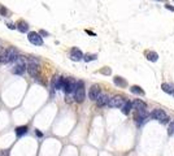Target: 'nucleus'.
<instances>
[{"label":"nucleus","instance_id":"4468645a","mask_svg":"<svg viewBox=\"0 0 174 156\" xmlns=\"http://www.w3.org/2000/svg\"><path fill=\"white\" fill-rule=\"evenodd\" d=\"M52 87L55 90H61L62 89V77H55L52 80Z\"/></svg>","mask_w":174,"mask_h":156},{"label":"nucleus","instance_id":"4be33fe9","mask_svg":"<svg viewBox=\"0 0 174 156\" xmlns=\"http://www.w3.org/2000/svg\"><path fill=\"white\" fill-rule=\"evenodd\" d=\"M26 133H27V126H18V128H16L17 136H22V135H25Z\"/></svg>","mask_w":174,"mask_h":156},{"label":"nucleus","instance_id":"0eeeda50","mask_svg":"<svg viewBox=\"0 0 174 156\" xmlns=\"http://www.w3.org/2000/svg\"><path fill=\"white\" fill-rule=\"evenodd\" d=\"M124 103H125L124 98L120 96V95H116V96L112 98V99L108 100V104H107V105H109L110 108H121Z\"/></svg>","mask_w":174,"mask_h":156},{"label":"nucleus","instance_id":"2eb2a0df","mask_svg":"<svg viewBox=\"0 0 174 156\" xmlns=\"http://www.w3.org/2000/svg\"><path fill=\"white\" fill-rule=\"evenodd\" d=\"M16 29L20 33H27L29 31V25H27V22H25V21H18Z\"/></svg>","mask_w":174,"mask_h":156},{"label":"nucleus","instance_id":"6ab92c4d","mask_svg":"<svg viewBox=\"0 0 174 156\" xmlns=\"http://www.w3.org/2000/svg\"><path fill=\"white\" fill-rule=\"evenodd\" d=\"M121 108H122V113H124V115H129L130 111H131V108H133V105H131V103H130V101H125Z\"/></svg>","mask_w":174,"mask_h":156},{"label":"nucleus","instance_id":"c756f323","mask_svg":"<svg viewBox=\"0 0 174 156\" xmlns=\"http://www.w3.org/2000/svg\"><path fill=\"white\" fill-rule=\"evenodd\" d=\"M173 125H174V124H173Z\"/></svg>","mask_w":174,"mask_h":156},{"label":"nucleus","instance_id":"6e6552de","mask_svg":"<svg viewBox=\"0 0 174 156\" xmlns=\"http://www.w3.org/2000/svg\"><path fill=\"white\" fill-rule=\"evenodd\" d=\"M7 55H8V61L14 62L18 57H20V52H18L17 48L9 47V48H7Z\"/></svg>","mask_w":174,"mask_h":156},{"label":"nucleus","instance_id":"a211bd4d","mask_svg":"<svg viewBox=\"0 0 174 156\" xmlns=\"http://www.w3.org/2000/svg\"><path fill=\"white\" fill-rule=\"evenodd\" d=\"M113 82H114V85H117L118 87H126V85H127V82L125 81V78H122V77H114Z\"/></svg>","mask_w":174,"mask_h":156},{"label":"nucleus","instance_id":"9b49d317","mask_svg":"<svg viewBox=\"0 0 174 156\" xmlns=\"http://www.w3.org/2000/svg\"><path fill=\"white\" fill-rule=\"evenodd\" d=\"M70 58L73 61H81L82 58H83V53H82L81 50H78V48H71L70 51Z\"/></svg>","mask_w":174,"mask_h":156},{"label":"nucleus","instance_id":"393cba45","mask_svg":"<svg viewBox=\"0 0 174 156\" xmlns=\"http://www.w3.org/2000/svg\"><path fill=\"white\" fill-rule=\"evenodd\" d=\"M101 73H104V74H110V69H109V68H105V69H101Z\"/></svg>","mask_w":174,"mask_h":156},{"label":"nucleus","instance_id":"bb28decb","mask_svg":"<svg viewBox=\"0 0 174 156\" xmlns=\"http://www.w3.org/2000/svg\"><path fill=\"white\" fill-rule=\"evenodd\" d=\"M39 34H40V35H46V37H48V33H47V31H44V30H40V33H39Z\"/></svg>","mask_w":174,"mask_h":156},{"label":"nucleus","instance_id":"c85d7f7f","mask_svg":"<svg viewBox=\"0 0 174 156\" xmlns=\"http://www.w3.org/2000/svg\"><path fill=\"white\" fill-rule=\"evenodd\" d=\"M35 133H37V135H38V136H43V134L40 133V131H39V130H37V131H35Z\"/></svg>","mask_w":174,"mask_h":156},{"label":"nucleus","instance_id":"ddd939ff","mask_svg":"<svg viewBox=\"0 0 174 156\" xmlns=\"http://www.w3.org/2000/svg\"><path fill=\"white\" fill-rule=\"evenodd\" d=\"M108 100H109V98L108 95H105V94H100L98 96V99H96V104H98V107H104V105H107L108 104Z\"/></svg>","mask_w":174,"mask_h":156},{"label":"nucleus","instance_id":"f8f14e48","mask_svg":"<svg viewBox=\"0 0 174 156\" xmlns=\"http://www.w3.org/2000/svg\"><path fill=\"white\" fill-rule=\"evenodd\" d=\"M131 105L134 107V109H137V111H146L147 109V104L144 103V101H142L141 99H135Z\"/></svg>","mask_w":174,"mask_h":156},{"label":"nucleus","instance_id":"aec40b11","mask_svg":"<svg viewBox=\"0 0 174 156\" xmlns=\"http://www.w3.org/2000/svg\"><path fill=\"white\" fill-rule=\"evenodd\" d=\"M130 91H131L133 94H135V95H141V96L144 95V91L142 90V87H139V86H131V87H130Z\"/></svg>","mask_w":174,"mask_h":156},{"label":"nucleus","instance_id":"412c9836","mask_svg":"<svg viewBox=\"0 0 174 156\" xmlns=\"http://www.w3.org/2000/svg\"><path fill=\"white\" fill-rule=\"evenodd\" d=\"M0 62L2 64H7L8 61V55H7V50H2L0 51Z\"/></svg>","mask_w":174,"mask_h":156},{"label":"nucleus","instance_id":"dca6fc26","mask_svg":"<svg viewBox=\"0 0 174 156\" xmlns=\"http://www.w3.org/2000/svg\"><path fill=\"white\" fill-rule=\"evenodd\" d=\"M161 89L164 92H166V94H170L174 96V86L173 85H169V83H162L161 85Z\"/></svg>","mask_w":174,"mask_h":156},{"label":"nucleus","instance_id":"f3484780","mask_svg":"<svg viewBox=\"0 0 174 156\" xmlns=\"http://www.w3.org/2000/svg\"><path fill=\"white\" fill-rule=\"evenodd\" d=\"M146 57H147V60L152 61V62H156V61L158 60V55H157L156 52H153V51L146 52Z\"/></svg>","mask_w":174,"mask_h":156},{"label":"nucleus","instance_id":"1a4fd4ad","mask_svg":"<svg viewBox=\"0 0 174 156\" xmlns=\"http://www.w3.org/2000/svg\"><path fill=\"white\" fill-rule=\"evenodd\" d=\"M147 117H148V115H147L146 111H137L135 112V116H134V120L138 125H142Z\"/></svg>","mask_w":174,"mask_h":156},{"label":"nucleus","instance_id":"f03ea898","mask_svg":"<svg viewBox=\"0 0 174 156\" xmlns=\"http://www.w3.org/2000/svg\"><path fill=\"white\" fill-rule=\"evenodd\" d=\"M25 72H26L25 61H23V58L18 57L17 60H16V65H14L13 69H12V73H13V74H16V76H22Z\"/></svg>","mask_w":174,"mask_h":156},{"label":"nucleus","instance_id":"9d476101","mask_svg":"<svg viewBox=\"0 0 174 156\" xmlns=\"http://www.w3.org/2000/svg\"><path fill=\"white\" fill-rule=\"evenodd\" d=\"M100 94H101V92H100V87L98 85H94V86H91V89L89 91V98H90L91 100H96Z\"/></svg>","mask_w":174,"mask_h":156},{"label":"nucleus","instance_id":"7ed1b4c3","mask_svg":"<svg viewBox=\"0 0 174 156\" xmlns=\"http://www.w3.org/2000/svg\"><path fill=\"white\" fill-rule=\"evenodd\" d=\"M149 117H151V119H153V120L161 121V122H168V120H169L168 115H166L162 109H153L151 113H149Z\"/></svg>","mask_w":174,"mask_h":156},{"label":"nucleus","instance_id":"20e7f679","mask_svg":"<svg viewBox=\"0 0 174 156\" xmlns=\"http://www.w3.org/2000/svg\"><path fill=\"white\" fill-rule=\"evenodd\" d=\"M75 89V82L70 78H62V90H64L66 94H71L74 92Z\"/></svg>","mask_w":174,"mask_h":156},{"label":"nucleus","instance_id":"b1692460","mask_svg":"<svg viewBox=\"0 0 174 156\" xmlns=\"http://www.w3.org/2000/svg\"><path fill=\"white\" fill-rule=\"evenodd\" d=\"M0 12H2L3 16H5L7 17V14H8V11H7V8H4L3 5H0Z\"/></svg>","mask_w":174,"mask_h":156},{"label":"nucleus","instance_id":"f257e3e1","mask_svg":"<svg viewBox=\"0 0 174 156\" xmlns=\"http://www.w3.org/2000/svg\"><path fill=\"white\" fill-rule=\"evenodd\" d=\"M85 98H86L85 83H83V81H78L75 83V89H74V99L77 103H83Z\"/></svg>","mask_w":174,"mask_h":156},{"label":"nucleus","instance_id":"cd10ccee","mask_svg":"<svg viewBox=\"0 0 174 156\" xmlns=\"http://www.w3.org/2000/svg\"><path fill=\"white\" fill-rule=\"evenodd\" d=\"M9 29H12V30H13V29H16V26H14V25H12V23H8V25H7Z\"/></svg>","mask_w":174,"mask_h":156},{"label":"nucleus","instance_id":"a878e982","mask_svg":"<svg viewBox=\"0 0 174 156\" xmlns=\"http://www.w3.org/2000/svg\"><path fill=\"white\" fill-rule=\"evenodd\" d=\"M165 8L168 9V11H172V12H174V7H172V5H165Z\"/></svg>","mask_w":174,"mask_h":156},{"label":"nucleus","instance_id":"423d86ee","mask_svg":"<svg viewBox=\"0 0 174 156\" xmlns=\"http://www.w3.org/2000/svg\"><path fill=\"white\" fill-rule=\"evenodd\" d=\"M26 70L29 72V74L34 78H38L39 77V64L38 62H29L26 65Z\"/></svg>","mask_w":174,"mask_h":156},{"label":"nucleus","instance_id":"5701e85b","mask_svg":"<svg viewBox=\"0 0 174 156\" xmlns=\"http://www.w3.org/2000/svg\"><path fill=\"white\" fill-rule=\"evenodd\" d=\"M96 55H86V56H83V60L86 61V62H89V61H92V60H96Z\"/></svg>","mask_w":174,"mask_h":156},{"label":"nucleus","instance_id":"39448f33","mask_svg":"<svg viewBox=\"0 0 174 156\" xmlns=\"http://www.w3.org/2000/svg\"><path fill=\"white\" fill-rule=\"evenodd\" d=\"M27 39H29V42L34 46H43V38H42V35L39 33H35V31L29 33Z\"/></svg>","mask_w":174,"mask_h":156}]
</instances>
